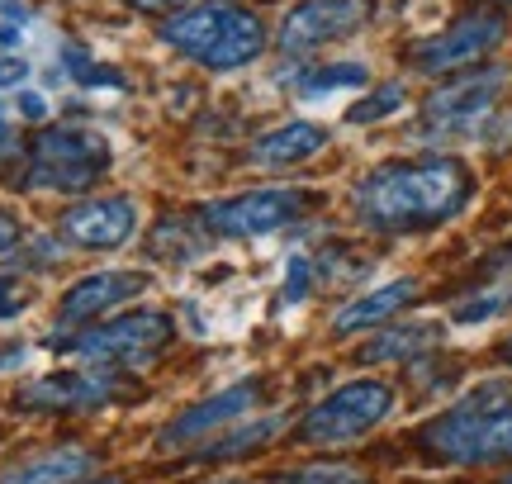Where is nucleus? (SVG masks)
<instances>
[{"label": "nucleus", "instance_id": "23", "mask_svg": "<svg viewBox=\"0 0 512 484\" xmlns=\"http://www.w3.org/2000/svg\"><path fill=\"white\" fill-rule=\"evenodd\" d=\"M62 57H67V72H72L81 86H124L114 72H100V62H91L81 48H62Z\"/></svg>", "mask_w": 512, "mask_h": 484}, {"label": "nucleus", "instance_id": "34", "mask_svg": "<svg viewBox=\"0 0 512 484\" xmlns=\"http://www.w3.org/2000/svg\"><path fill=\"white\" fill-rule=\"evenodd\" d=\"M508 5H512V0H508Z\"/></svg>", "mask_w": 512, "mask_h": 484}, {"label": "nucleus", "instance_id": "3", "mask_svg": "<svg viewBox=\"0 0 512 484\" xmlns=\"http://www.w3.org/2000/svg\"><path fill=\"white\" fill-rule=\"evenodd\" d=\"M418 442L432 456L456 461V466L508 461L512 456V404L508 409H470V404H456L451 413L432 418L418 432Z\"/></svg>", "mask_w": 512, "mask_h": 484}, {"label": "nucleus", "instance_id": "27", "mask_svg": "<svg viewBox=\"0 0 512 484\" xmlns=\"http://www.w3.org/2000/svg\"><path fill=\"white\" fill-rule=\"evenodd\" d=\"M19 238H24V233H19V219H15V214H5V209H0V252H10V247H19Z\"/></svg>", "mask_w": 512, "mask_h": 484}, {"label": "nucleus", "instance_id": "25", "mask_svg": "<svg viewBox=\"0 0 512 484\" xmlns=\"http://www.w3.org/2000/svg\"><path fill=\"white\" fill-rule=\"evenodd\" d=\"M309 285H313L309 257H290V271H285V304H299V299H309Z\"/></svg>", "mask_w": 512, "mask_h": 484}, {"label": "nucleus", "instance_id": "32", "mask_svg": "<svg viewBox=\"0 0 512 484\" xmlns=\"http://www.w3.org/2000/svg\"><path fill=\"white\" fill-rule=\"evenodd\" d=\"M214 484H247V480H214Z\"/></svg>", "mask_w": 512, "mask_h": 484}, {"label": "nucleus", "instance_id": "30", "mask_svg": "<svg viewBox=\"0 0 512 484\" xmlns=\"http://www.w3.org/2000/svg\"><path fill=\"white\" fill-rule=\"evenodd\" d=\"M10 152H15V133L0 124V157H10Z\"/></svg>", "mask_w": 512, "mask_h": 484}, {"label": "nucleus", "instance_id": "9", "mask_svg": "<svg viewBox=\"0 0 512 484\" xmlns=\"http://www.w3.org/2000/svg\"><path fill=\"white\" fill-rule=\"evenodd\" d=\"M366 19L370 0H304L280 24V48L285 53H313L323 43H337V38L366 29Z\"/></svg>", "mask_w": 512, "mask_h": 484}, {"label": "nucleus", "instance_id": "7", "mask_svg": "<svg viewBox=\"0 0 512 484\" xmlns=\"http://www.w3.org/2000/svg\"><path fill=\"white\" fill-rule=\"evenodd\" d=\"M309 205L313 195H304V190H247V195H233V200L204 205L200 214L219 238H266L275 228L294 224Z\"/></svg>", "mask_w": 512, "mask_h": 484}, {"label": "nucleus", "instance_id": "10", "mask_svg": "<svg viewBox=\"0 0 512 484\" xmlns=\"http://www.w3.org/2000/svg\"><path fill=\"white\" fill-rule=\"evenodd\" d=\"M498 43H503V19L498 15H470L451 24L446 34H432L413 43L408 48V62L418 67V72H456V67H470L479 62L484 53H494Z\"/></svg>", "mask_w": 512, "mask_h": 484}, {"label": "nucleus", "instance_id": "22", "mask_svg": "<svg viewBox=\"0 0 512 484\" xmlns=\"http://www.w3.org/2000/svg\"><path fill=\"white\" fill-rule=\"evenodd\" d=\"M399 105H403V86H399V81H389V86H380L370 100H361L347 119H351V124H375V119H384V114H394Z\"/></svg>", "mask_w": 512, "mask_h": 484}, {"label": "nucleus", "instance_id": "21", "mask_svg": "<svg viewBox=\"0 0 512 484\" xmlns=\"http://www.w3.org/2000/svg\"><path fill=\"white\" fill-rule=\"evenodd\" d=\"M275 484H370V480L361 470H347V466H304V470L275 475Z\"/></svg>", "mask_w": 512, "mask_h": 484}, {"label": "nucleus", "instance_id": "4", "mask_svg": "<svg viewBox=\"0 0 512 484\" xmlns=\"http://www.w3.org/2000/svg\"><path fill=\"white\" fill-rule=\"evenodd\" d=\"M389 413H394V390L384 380H351L313 404L309 418L299 423V437L313 447H342V442H356L370 428H380Z\"/></svg>", "mask_w": 512, "mask_h": 484}, {"label": "nucleus", "instance_id": "28", "mask_svg": "<svg viewBox=\"0 0 512 484\" xmlns=\"http://www.w3.org/2000/svg\"><path fill=\"white\" fill-rule=\"evenodd\" d=\"M19 114H24V119H48V100L34 91H24L19 95Z\"/></svg>", "mask_w": 512, "mask_h": 484}, {"label": "nucleus", "instance_id": "18", "mask_svg": "<svg viewBox=\"0 0 512 484\" xmlns=\"http://www.w3.org/2000/svg\"><path fill=\"white\" fill-rule=\"evenodd\" d=\"M441 342V328L437 323H408V328H389L380 333L375 342L361 347V361H413V356L432 352Z\"/></svg>", "mask_w": 512, "mask_h": 484}, {"label": "nucleus", "instance_id": "16", "mask_svg": "<svg viewBox=\"0 0 512 484\" xmlns=\"http://www.w3.org/2000/svg\"><path fill=\"white\" fill-rule=\"evenodd\" d=\"M418 295V280H389V285H380V290H370V295L351 299L347 309H337V318H332V328L337 333H361V328H375V323H384V318H394L408 304V299Z\"/></svg>", "mask_w": 512, "mask_h": 484}, {"label": "nucleus", "instance_id": "2", "mask_svg": "<svg viewBox=\"0 0 512 484\" xmlns=\"http://www.w3.org/2000/svg\"><path fill=\"white\" fill-rule=\"evenodd\" d=\"M162 38L176 53L195 57L214 72H238V67L256 62L261 48H266L261 19L252 10L233 5V0H204L195 10H185L181 19L162 24Z\"/></svg>", "mask_w": 512, "mask_h": 484}, {"label": "nucleus", "instance_id": "5", "mask_svg": "<svg viewBox=\"0 0 512 484\" xmlns=\"http://www.w3.org/2000/svg\"><path fill=\"white\" fill-rule=\"evenodd\" d=\"M110 171V143L81 129H48L38 133L34 157H29V186L67 190L81 195Z\"/></svg>", "mask_w": 512, "mask_h": 484}, {"label": "nucleus", "instance_id": "20", "mask_svg": "<svg viewBox=\"0 0 512 484\" xmlns=\"http://www.w3.org/2000/svg\"><path fill=\"white\" fill-rule=\"evenodd\" d=\"M275 432H280V418H256V423H242L238 432H228V437H214L209 447L200 451V461H214V456H238L247 447H261V442H271Z\"/></svg>", "mask_w": 512, "mask_h": 484}, {"label": "nucleus", "instance_id": "17", "mask_svg": "<svg viewBox=\"0 0 512 484\" xmlns=\"http://www.w3.org/2000/svg\"><path fill=\"white\" fill-rule=\"evenodd\" d=\"M91 466H95L91 451L57 447V451L34 456V461H24V466H15V470H5V475H0V484H76Z\"/></svg>", "mask_w": 512, "mask_h": 484}, {"label": "nucleus", "instance_id": "24", "mask_svg": "<svg viewBox=\"0 0 512 484\" xmlns=\"http://www.w3.org/2000/svg\"><path fill=\"white\" fill-rule=\"evenodd\" d=\"M29 304H34V290H29V280H19V276H0V318L24 314Z\"/></svg>", "mask_w": 512, "mask_h": 484}, {"label": "nucleus", "instance_id": "8", "mask_svg": "<svg viewBox=\"0 0 512 484\" xmlns=\"http://www.w3.org/2000/svg\"><path fill=\"white\" fill-rule=\"evenodd\" d=\"M171 328L176 323L157 314V309H133V314H119L110 323L91 328V333L72 337L67 352L81 356V361H147L171 342Z\"/></svg>", "mask_w": 512, "mask_h": 484}, {"label": "nucleus", "instance_id": "26", "mask_svg": "<svg viewBox=\"0 0 512 484\" xmlns=\"http://www.w3.org/2000/svg\"><path fill=\"white\" fill-rule=\"evenodd\" d=\"M24 81H29V62L24 57H0V91L24 86Z\"/></svg>", "mask_w": 512, "mask_h": 484}, {"label": "nucleus", "instance_id": "29", "mask_svg": "<svg viewBox=\"0 0 512 484\" xmlns=\"http://www.w3.org/2000/svg\"><path fill=\"white\" fill-rule=\"evenodd\" d=\"M128 5H138V10H171V5H181V0H128Z\"/></svg>", "mask_w": 512, "mask_h": 484}, {"label": "nucleus", "instance_id": "19", "mask_svg": "<svg viewBox=\"0 0 512 484\" xmlns=\"http://www.w3.org/2000/svg\"><path fill=\"white\" fill-rule=\"evenodd\" d=\"M366 86V67L361 62H332V67H309V72L294 81L299 95H337V91H356Z\"/></svg>", "mask_w": 512, "mask_h": 484}, {"label": "nucleus", "instance_id": "1", "mask_svg": "<svg viewBox=\"0 0 512 484\" xmlns=\"http://www.w3.org/2000/svg\"><path fill=\"white\" fill-rule=\"evenodd\" d=\"M475 195V176L460 157H403L366 171L351 195L356 219L380 233H408L456 219Z\"/></svg>", "mask_w": 512, "mask_h": 484}, {"label": "nucleus", "instance_id": "33", "mask_svg": "<svg viewBox=\"0 0 512 484\" xmlns=\"http://www.w3.org/2000/svg\"><path fill=\"white\" fill-rule=\"evenodd\" d=\"M91 484H124V480H91Z\"/></svg>", "mask_w": 512, "mask_h": 484}, {"label": "nucleus", "instance_id": "13", "mask_svg": "<svg viewBox=\"0 0 512 484\" xmlns=\"http://www.w3.org/2000/svg\"><path fill=\"white\" fill-rule=\"evenodd\" d=\"M247 409H256V385H252V380H238V385H228V390L200 399L195 409L176 413V418L157 432V447H162V451H181L185 442H195V437H204V432H214V428H223V423H238V418H247Z\"/></svg>", "mask_w": 512, "mask_h": 484}, {"label": "nucleus", "instance_id": "11", "mask_svg": "<svg viewBox=\"0 0 512 484\" xmlns=\"http://www.w3.org/2000/svg\"><path fill=\"white\" fill-rule=\"evenodd\" d=\"M124 394V385L110 371H57L43 375L34 385L19 390V404L38 413H86V409H105Z\"/></svg>", "mask_w": 512, "mask_h": 484}, {"label": "nucleus", "instance_id": "35", "mask_svg": "<svg viewBox=\"0 0 512 484\" xmlns=\"http://www.w3.org/2000/svg\"><path fill=\"white\" fill-rule=\"evenodd\" d=\"M508 484H512V480H508Z\"/></svg>", "mask_w": 512, "mask_h": 484}, {"label": "nucleus", "instance_id": "14", "mask_svg": "<svg viewBox=\"0 0 512 484\" xmlns=\"http://www.w3.org/2000/svg\"><path fill=\"white\" fill-rule=\"evenodd\" d=\"M147 285H152V276H143V271H95L62 295V323H86V318L110 314L133 295H143Z\"/></svg>", "mask_w": 512, "mask_h": 484}, {"label": "nucleus", "instance_id": "15", "mask_svg": "<svg viewBox=\"0 0 512 484\" xmlns=\"http://www.w3.org/2000/svg\"><path fill=\"white\" fill-rule=\"evenodd\" d=\"M323 148H328V129L309 124V119H294V124H280V129L256 138L252 162L256 167H299V162L318 157Z\"/></svg>", "mask_w": 512, "mask_h": 484}, {"label": "nucleus", "instance_id": "6", "mask_svg": "<svg viewBox=\"0 0 512 484\" xmlns=\"http://www.w3.org/2000/svg\"><path fill=\"white\" fill-rule=\"evenodd\" d=\"M498 95H503V72L498 67L465 76V81H451V86H441L422 105V129H427V138H465V133H479L489 124Z\"/></svg>", "mask_w": 512, "mask_h": 484}, {"label": "nucleus", "instance_id": "31", "mask_svg": "<svg viewBox=\"0 0 512 484\" xmlns=\"http://www.w3.org/2000/svg\"><path fill=\"white\" fill-rule=\"evenodd\" d=\"M503 361H508V366H512V337H508V347H503Z\"/></svg>", "mask_w": 512, "mask_h": 484}, {"label": "nucleus", "instance_id": "12", "mask_svg": "<svg viewBox=\"0 0 512 484\" xmlns=\"http://www.w3.org/2000/svg\"><path fill=\"white\" fill-rule=\"evenodd\" d=\"M133 233H138V205L124 200V195L86 200V205H72L62 214V238L76 242V247H91V252L124 247Z\"/></svg>", "mask_w": 512, "mask_h": 484}]
</instances>
